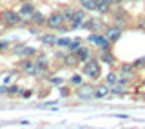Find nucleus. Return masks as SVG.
I'll use <instances>...</instances> for the list:
<instances>
[{
  "label": "nucleus",
  "instance_id": "33",
  "mask_svg": "<svg viewBox=\"0 0 145 129\" xmlns=\"http://www.w3.org/2000/svg\"><path fill=\"white\" fill-rule=\"evenodd\" d=\"M38 31H40V29H38V26H31V27H29V35L40 36V35H38Z\"/></svg>",
  "mask_w": 145,
  "mask_h": 129
},
{
  "label": "nucleus",
  "instance_id": "6",
  "mask_svg": "<svg viewBox=\"0 0 145 129\" xmlns=\"http://www.w3.org/2000/svg\"><path fill=\"white\" fill-rule=\"evenodd\" d=\"M80 27L89 29V31H94V33H100V31L103 29V20L102 18H96V16H89V18H85V20L82 22Z\"/></svg>",
  "mask_w": 145,
  "mask_h": 129
},
{
  "label": "nucleus",
  "instance_id": "22",
  "mask_svg": "<svg viewBox=\"0 0 145 129\" xmlns=\"http://www.w3.org/2000/svg\"><path fill=\"white\" fill-rule=\"evenodd\" d=\"M35 62H36V66H49V58L45 53H36Z\"/></svg>",
  "mask_w": 145,
  "mask_h": 129
},
{
  "label": "nucleus",
  "instance_id": "12",
  "mask_svg": "<svg viewBox=\"0 0 145 129\" xmlns=\"http://www.w3.org/2000/svg\"><path fill=\"white\" fill-rule=\"evenodd\" d=\"M76 57H78V60L84 64V62H87L93 58V53H91V47L89 45H82V47L76 51Z\"/></svg>",
  "mask_w": 145,
  "mask_h": 129
},
{
  "label": "nucleus",
  "instance_id": "24",
  "mask_svg": "<svg viewBox=\"0 0 145 129\" xmlns=\"http://www.w3.org/2000/svg\"><path fill=\"white\" fill-rule=\"evenodd\" d=\"M80 47H82V38H72L69 42V45H67V49H69L71 53H76Z\"/></svg>",
  "mask_w": 145,
  "mask_h": 129
},
{
  "label": "nucleus",
  "instance_id": "5",
  "mask_svg": "<svg viewBox=\"0 0 145 129\" xmlns=\"http://www.w3.org/2000/svg\"><path fill=\"white\" fill-rule=\"evenodd\" d=\"M74 95L78 96L80 100H93L94 98V86H91V84H80V86H76V89H74Z\"/></svg>",
  "mask_w": 145,
  "mask_h": 129
},
{
  "label": "nucleus",
  "instance_id": "21",
  "mask_svg": "<svg viewBox=\"0 0 145 129\" xmlns=\"http://www.w3.org/2000/svg\"><path fill=\"white\" fill-rule=\"evenodd\" d=\"M74 11H76V9H72V7H69V6L63 7V9H62V16H63V20L71 24V22H72V16H74Z\"/></svg>",
  "mask_w": 145,
  "mask_h": 129
},
{
  "label": "nucleus",
  "instance_id": "23",
  "mask_svg": "<svg viewBox=\"0 0 145 129\" xmlns=\"http://www.w3.org/2000/svg\"><path fill=\"white\" fill-rule=\"evenodd\" d=\"M80 6L87 11H96V0H80Z\"/></svg>",
  "mask_w": 145,
  "mask_h": 129
},
{
  "label": "nucleus",
  "instance_id": "30",
  "mask_svg": "<svg viewBox=\"0 0 145 129\" xmlns=\"http://www.w3.org/2000/svg\"><path fill=\"white\" fill-rule=\"evenodd\" d=\"M7 93L9 95H22V91H20V87H18V86H11L7 89Z\"/></svg>",
  "mask_w": 145,
  "mask_h": 129
},
{
  "label": "nucleus",
  "instance_id": "10",
  "mask_svg": "<svg viewBox=\"0 0 145 129\" xmlns=\"http://www.w3.org/2000/svg\"><path fill=\"white\" fill-rule=\"evenodd\" d=\"M109 95H111V86L109 84H102V86L94 87V98L102 100V98H105V96H109Z\"/></svg>",
  "mask_w": 145,
  "mask_h": 129
},
{
  "label": "nucleus",
  "instance_id": "26",
  "mask_svg": "<svg viewBox=\"0 0 145 129\" xmlns=\"http://www.w3.org/2000/svg\"><path fill=\"white\" fill-rule=\"evenodd\" d=\"M105 84H109V86L118 84V73H114V71L107 73V76H105Z\"/></svg>",
  "mask_w": 145,
  "mask_h": 129
},
{
  "label": "nucleus",
  "instance_id": "34",
  "mask_svg": "<svg viewBox=\"0 0 145 129\" xmlns=\"http://www.w3.org/2000/svg\"><path fill=\"white\" fill-rule=\"evenodd\" d=\"M7 47H9V42H7V40H0V51H6Z\"/></svg>",
  "mask_w": 145,
  "mask_h": 129
},
{
  "label": "nucleus",
  "instance_id": "9",
  "mask_svg": "<svg viewBox=\"0 0 145 129\" xmlns=\"http://www.w3.org/2000/svg\"><path fill=\"white\" fill-rule=\"evenodd\" d=\"M36 11V7H35V4L33 2H22V6H20V9H18V13H20V16L24 18V20H29L31 16H33V13Z\"/></svg>",
  "mask_w": 145,
  "mask_h": 129
},
{
  "label": "nucleus",
  "instance_id": "7",
  "mask_svg": "<svg viewBox=\"0 0 145 129\" xmlns=\"http://www.w3.org/2000/svg\"><path fill=\"white\" fill-rule=\"evenodd\" d=\"M103 35H105L107 40H111V42L114 44V42H118V40L121 38V35H123V27H120V26H109V27H105Z\"/></svg>",
  "mask_w": 145,
  "mask_h": 129
},
{
  "label": "nucleus",
  "instance_id": "41",
  "mask_svg": "<svg viewBox=\"0 0 145 129\" xmlns=\"http://www.w3.org/2000/svg\"><path fill=\"white\" fill-rule=\"evenodd\" d=\"M18 2H25V0H18Z\"/></svg>",
  "mask_w": 145,
  "mask_h": 129
},
{
  "label": "nucleus",
  "instance_id": "15",
  "mask_svg": "<svg viewBox=\"0 0 145 129\" xmlns=\"http://www.w3.org/2000/svg\"><path fill=\"white\" fill-rule=\"evenodd\" d=\"M80 60H78V57H76V53H67L65 57H63V66H67V67H74V66H78Z\"/></svg>",
  "mask_w": 145,
  "mask_h": 129
},
{
  "label": "nucleus",
  "instance_id": "28",
  "mask_svg": "<svg viewBox=\"0 0 145 129\" xmlns=\"http://www.w3.org/2000/svg\"><path fill=\"white\" fill-rule=\"evenodd\" d=\"M69 82H71V84H72V86H80V84H82V82H84V78H82V75H72Z\"/></svg>",
  "mask_w": 145,
  "mask_h": 129
},
{
  "label": "nucleus",
  "instance_id": "35",
  "mask_svg": "<svg viewBox=\"0 0 145 129\" xmlns=\"http://www.w3.org/2000/svg\"><path fill=\"white\" fill-rule=\"evenodd\" d=\"M7 89H9V87H7L6 84H4V86H0V95H7Z\"/></svg>",
  "mask_w": 145,
  "mask_h": 129
},
{
  "label": "nucleus",
  "instance_id": "1",
  "mask_svg": "<svg viewBox=\"0 0 145 129\" xmlns=\"http://www.w3.org/2000/svg\"><path fill=\"white\" fill-rule=\"evenodd\" d=\"M82 75H85L91 80H98L102 76V67H100V62L96 58H91V60L84 62V67H82Z\"/></svg>",
  "mask_w": 145,
  "mask_h": 129
},
{
  "label": "nucleus",
  "instance_id": "8",
  "mask_svg": "<svg viewBox=\"0 0 145 129\" xmlns=\"http://www.w3.org/2000/svg\"><path fill=\"white\" fill-rule=\"evenodd\" d=\"M47 27H51V29H60V27L65 24V20H63L62 13H53V15L47 16Z\"/></svg>",
  "mask_w": 145,
  "mask_h": 129
},
{
  "label": "nucleus",
  "instance_id": "32",
  "mask_svg": "<svg viewBox=\"0 0 145 129\" xmlns=\"http://www.w3.org/2000/svg\"><path fill=\"white\" fill-rule=\"evenodd\" d=\"M51 84H54V86H62V84H63V78H60V76H51Z\"/></svg>",
  "mask_w": 145,
  "mask_h": 129
},
{
  "label": "nucleus",
  "instance_id": "31",
  "mask_svg": "<svg viewBox=\"0 0 145 129\" xmlns=\"http://www.w3.org/2000/svg\"><path fill=\"white\" fill-rule=\"evenodd\" d=\"M24 47H25V44H16L15 47L11 49V51L15 53V55H20V53H22V49H24Z\"/></svg>",
  "mask_w": 145,
  "mask_h": 129
},
{
  "label": "nucleus",
  "instance_id": "3",
  "mask_svg": "<svg viewBox=\"0 0 145 129\" xmlns=\"http://www.w3.org/2000/svg\"><path fill=\"white\" fill-rule=\"evenodd\" d=\"M2 22L6 26H18V24H22V22H24V18L20 16V13L18 11H13V9H6V11H2Z\"/></svg>",
  "mask_w": 145,
  "mask_h": 129
},
{
  "label": "nucleus",
  "instance_id": "25",
  "mask_svg": "<svg viewBox=\"0 0 145 129\" xmlns=\"http://www.w3.org/2000/svg\"><path fill=\"white\" fill-rule=\"evenodd\" d=\"M111 95H114V96H123V95H125V86L114 84V86L111 87Z\"/></svg>",
  "mask_w": 145,
  "mask_h": 129
},
{
  "label": "nucleus",
  "instance_id": "38",
  "mask_svg": "<svg viewBox=\"0 0 145 129\" xmlns=\"http://www.w3.org/2000/svg\"><path fill=\"white\" fill-rule=\"evenodd\" d=\"M31 95H33V91H24V93H22V96H24V98H29Z\"/></svg>",
  "mask_w": 145,
  "mask_h": 129
},
{
  "label": "nucleus",
  "instance_id": "13",
  "mask_svg": "<svg viewBox=\"0 0 145 129\" xmlns=\"http://www.w3.org/2000/svg\"><path fill=\"white\" fill-rule=\"evenodd\" d=\"M134 71H136V67L133 66V64H121V66H120V73H118V76L133 78V76H134Z\"/></svg>",
  "mask_w": 145,
  "mask_h": 129
},
{
  "label": "nucleus",
  "instance_id": "39",
  "mask_svg": "<svg viewBox=\"0 0 145 129\" xmlns=\"http://www.w3.org/2000/svg\"><path fill=\"white\" fill-rule=\"evenodd\" d=\"M116 118H120V120H127L129 116H127V115H116Z\"/></svg>",
  "mask_w": 145,
  "mask_h": 129
},
{
  "label": "nucleus",
  "instance_id": "20",
  "mask_svg": "<svg viewBox=\"0 0 145 129\" xmlns=\"http://www.w3.org/2000/svg\"><path fill=\"white\" fill-rule=\"evenodd\" d=\"M36 47H31V45H25L24 49H22V53L18 55V57H22V58H35L36 57Z\"/></svg>",
  "mask_w": 145,
  "mask_h": 129
},
{
  "label": "nucleus",
  "instance_id": "4",
  "mask_svg": "<svg viewBox=\"0 0 145 129\" xmlns=\"http://www.w3.org/2000/svg\"><path fill=\"white\" fill-rule=\"evenodd\" d=\"M18 69L24 73L25 76H36V71H38V66H36L35 58H22L20 64H18Z\"/></svg>",
  "mask_w": 145,
  "mask_h": 129
},
{
  "label": "nucleus",
  "instance_id": "2",
  "mask_svg": "<svg viewBox=\"0 0 145 129\" xmlns=\"http://www.w3.org/2000/svg\"><path fill=\"white\" fill-rule=\"evenodd\" d=\"M87 42L93 44V45H96L100 51H109V49L112 47V42H111V40H107L103 33H91L87 36Z\"/></svg>",
  "mask_w": 145,
  "mask_h": 129
},
{
  "label": "nucleus",
  "instance_id": "19",
  "mask_svg": "<svg viewBox=\"0 0 145 129\" xmlns=\"http://www.w3.org/2000/svg\"><path fill=\"white\" fill-rule=\"evenodd\" d=\"M56 35L53 33H45V35H40V42L44 45H56Z\"/></svg>",
  "mask_w": 145,
  "mask_h": 129
},
{
  "label": "nucleus",
  "instance_id": "27",
  "mask_svg": "<svg viewBox=\"0 0 145 129\" xmlns=\"http://www.w3.org/2000/svg\"><path fill=\"white\" fill-rule=\"evenodd\" d=\"M69 42H71V38H67V36H60V38L56 40V45H58V47H67Z\"/></svg>",
  "mask_w": 145,
  "mask_h": 129
},
{
  "label": "nucleus",
  "instance_id": "37",
  "mask_svg": "<svg viewBox=\"0 0 145 129\" xmlns=\"http://www.w3.org/2000/svg\"><path fill=\"white\" fill-rule=\"evenodd\" d=\"M123 2H125V0H111L112 6H120V4H123Z\"/></svg>",
  "mask_w": 145,
  "mask_h": 129
},
{
  "label": "nucleus",
  "instance_id": "36",
  "mask_svg": "<svg viewBox=\"0 0 145 129\" xmlns=\"http://www.w3.org/2000/svg\"><path fill=\"white\" fill-rule=\"evenodd\" d=\"M60 95H62V96H67V95H69V91H67V87H60Z\"/></svg>",
  "mask_w": 145,
  "mask_h": 129
},
{
  "label": "nucleus",
  "instance_id": "11",
  "mask_svg": "<svg viewBox=\"0 0 145 129\" xmlns=\"http://www.w3.org/2000/svg\"><path fill=\"white\" fill-rule=\"evenodd\" d=\"M85 18H87V16H85V11H84V9H80V11H74V16H72V22H71V31L78 29Z\"/></svg>",
  "mask_w": 145,
  "mask_h": 129
},
{
  "label": "nucleus",
  "instance_id": "40",
  "mask_svg": "<svg viewBox=\"0 0 145 129\" xmlns=\"http://www.w3.org/2000/svg\"><path fill=\"white\" fill-rule=\"evenodd\" d=\"M125 2H138V0H125Z\"/></svg>",
  "mask_w": 145,
  "mask_h": 129
},
{
  "label": "nucleus",
  "instance_id": "17",
  "mask_svg": "<svg viewBox=\"0 0 145 129\" xmlns=\"http://www.w3.org/2000/svg\"><path fill=\"white\" fill-rule=\"evenodd\" d=\"M111 0H96V11L102 13V15H105V13L111 11Z\"/></svg>",
  "mask_w": 145,
  "mask_h": 129
},
{
  "label": "nucleus",
  "instance_id": "16",
  "mask_svg": "<svg viewBox=\"0 0 145 129\" xmlns=\"http://www.w3.org/2000/svg\"><path fill=\"white\" fill-rule=\"evenodd\" d=\"M114 26H120V27H125L127 26V13L125 11H114Z\"/></svg>",
  "mask_w": 145,
  "mask_h": 129
},
{
  "label": "nucleus",
  "instance_id": "29",
  "mask_svg": "<svg viewBox=\"0 0 145 129\" xmlns=\"http://www.w3.org/2000/svg\"><path fill=\"white\" fill-rule=\"evenodd\" d=\"M133 66L138 69V67H143L145 66V57H142V58H136V60L133 62Z\"/></svg>",
  "mask_w": 145,
  "mask_h": 129
},
{
  "label": "nucleus",
  "instance_id": "18",
  "mask_svg": "<svg viewBox=\"0 0 145 129\" xmlns=\"http://www.w3.org/2000/svg\"><path fill=\"white\" fill-rule=\"evenodd\" d=\"M100 62H103V64H109V66H111V64H114V55H112V51L111 49H109V51H100V58H98Z\"/></svg>",
  "mask_w": 145,
  "mask_h": 129
},
{
  "label": "nucleus",
  "instance_id": "14",
  "mask_svg": "<svg viewBox=\"0 0 145 129\" xmlns=\"http://www.w3.org/2000/svg\"><path fill=\"white\" fill-rule=\"evenodd\" d=\"M29 22H31L33 26H44L45 22H47V16H45L44 13H40V11H35L33 16L29 18Z\"/></svg>",
  "mask_w": 145,
  "mask_h": 129
}]
</instances>
